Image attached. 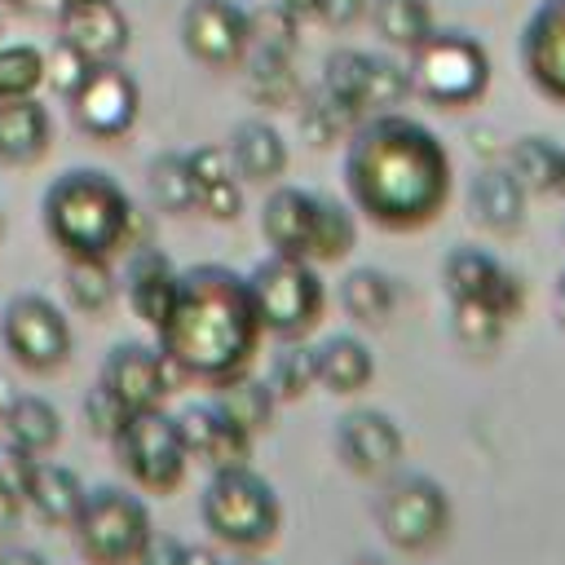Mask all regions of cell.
Wrapping results in <instances>:
<instances>
[{"instance_id":"cell-1","label":"cell","mask_w":565,"mask_h":565,"mask_svg":"<svg viewBox=\"0 0 565 565\" xmlns=\"http://www.w3.org/2000/svg\"><path fill=\"white\" fill-rule=\"evenodd\" d=\"M344 190L380 230H424L450 199V150L441 137L397 110L366 115L344 137Z\"/></svg>"},{"instance_id":"cell-2","label":"cell","mask_w":565,"mask_h":565,"mask_svg":"<svg viewBox=\"0 0 565 565\" xmlns=\"http://www.w3.org/2000/svg\"><path fill=\"white\" fill-rule=\"evenodd\" d=\"M154 335L181 380L216 384L247 371L265 335L247 291V274L216 260L181 269L177 305Z\"/></svg>"},{"instance_id":"cell-3","label":"cell","mask_w":565,"mask_h":565,"mask_svg":"<svg viewBox=\"0 0 565 565\" xmlns=\"http://www.w3.org/2000/svg\"><path fill=\"white\" fill-rule=\"evenodd\" d=\"M44 238L62 260H115L150 243L132 194L106 168H66L40 194Z\"/></svg>"},{"instance_id":"cell-4","label":"cell","mask_w":565,"mask_h":565,"mask_svg":"<svg viewBox=\"0 0 565 565\" xmlns=\"http://www.w3.org/2000/svg\"><path fill=\"white\" fill-rule=\"evenodd\" d=\"M199 521L221 547L252 556L278 539L282 503H278V490L247 463L216 468L199 490Z\"/></svg>"},{"instance_id":"cell-5","label":"cell","mask_w":565,"mask_h":565,"mask_svg":"<svg viewBox=\"0 0 565 565\" xmlns=\"http://www.w3.org/2000/svg\"><path fill=\"white\" fill-rule=\"evenodd\" d=\"M490 49L468 31H433L424 44L411 49L406 79L411 93L437 110L477 106L490 88Z\"/></svg>"},{"instance_id":"cell-6","label":"cell","mask_w":565,"mask_h":565,"mask_svg":"<svg viewBox=\"0 0 565 565\" xmlns=\"http://www.w3.org/2000/svg\"><path fill=\"white\" fill-rule=\"evenodd\" d=\"M71 534L88 565H137L154 534V521H150L146 499L106 481L84 494L71 521Z\"/></svg>"},{"instance_id":"cell-7","label":"cell","mask_w":565,"mask_h":565,"mask_svg":"<svg viewBox=\"0 0 565 565\" xmlns=\"http://www.w3.org/2000/svg\"><path fill=\"white\" fill-rule=\"evenodd\" d=\"M247 291H252L260 331H269L278 340H296V335L313 331L327 309V287L318 278V265L278 256V252H269L265 260H256L247 269Z\"/></svg>"},{"instance_id":"cell-8","label":"cell","mask_w":565,"mask_h":565,"mask_svg":"<svg viewBox=\"0 0 565 565\" xmlns=\"http://www.w3.org/2000/svg\"><path fill=\"white\" fill-rule=\"evenodd\" d=\"M115 463L128 472V481L146 494H172L190 472V450L177 428V415L163 406L128 411L124 424L110 437Z\"/></svg>"},{"instance_id":"cell-9","label":"cell","mask_w":565,"mask_h":565,"mask_svg":"<svg viewBox=\"0 0 565 565\" xmlns=\"http://www.w3.org/2000/svg\"><path fill=\"white\" fill-rule=\"evenodd\" d=\"M375 525L388 547L406 556L428 552L450 534V494L428 472H388L375 499Z\"/></svg>"},{"instance_id":"cell-10","label":"cell","mask_w":565,"mask_h":565,"mask_svg":"<svg viewBox=\"0 0 565 565\" xmlns=\"http://www.w3.org/2000/svg\"><path fill=\"white\" fill-rule=\"evenodd\" d=\"M0 344H4V353H9L22 371L49 375V371H57V366L71 358L75 335H71L66 313H62L49 296H40V291H18V296H9L4 309H0Z\"/></svg>"},{"instance_id":"cell-11","label":"cell","mask_w":565,"mask_h":565,"mask_svg":"<svg viewBox=\"0 0 565 565\" xmlns=\"http://www.w3.org/2000/svg\"><path fill=\"white\" fill-rule=\"evenodd\" d=\"M71 119L93 141H119L141 115V84L124 62H93L79 88L66 97Z\"/></svg>"},{"instance_id":"cell-12","label":"cell","mask_w":565,"mask_h":565,"mask_svg":"<svg viewBox=\"0 0 565 565\" xmlns=\"http://www.w3.org/2000/svg\"><path fill=\"white\" fill-rule=\"evenodd\" d=\"M177 35L185 57L207 71H234L252 49L247 9L234 0H185L177 18Z\"/></svg>"},{"instance_id":"cell-13","label":"cell","mask_w":565,"mask_h":565,"mask_svg":"<svg viewBox=\"0 0 565 565\" xmlns=\"http://www.w3.org/2000/svg\"><path fill=\"white\" fill-rule=\"evenodd\" d=\"M335 459L353 472V477H366V481H380L388 472H397L402 455H406V433L402 424L388 415V411H375V406H353L335 419Z\"/></svg>"},{"instance_id":"cell-14","label":"cell","mask_w":565,"mask_h":565,"mask_svg":"<svg viewBox=\"0 0 565 565\" xmlns=\"http://www.w3.org/2000/svg\"><path fill=\"white\" fill-rule=\"evenodd\" d=\"M177 371L163 358L159 344L146 340H119L106 349L97 384L124 406V411H141V406H163V397L177 388Z\"/></svg>"},{"instance_id":"cell-15","label":"cell","mask_w":565,"mask_h":565,"mask_svg":"<svg viewBox=\"0 0 565 565\" xmlns=\"http://www.w3.org/2000/svg\"><path fill=\"white\" fill-rule=\"evenodd\" d=\"M516 62L539 97L565 106V0H539L516 35Z\"/></svg>"},{"instance_id":"cell-16","label":"cell","mask_w":565,"mask_h":565,"mask_svg":"<svg viewBox=\"0 0 565 565\" xmlns=\"http://www.w3.org/2000/svg\"><path fill=\"white\" fill-rule=\"evenodd\" d=\"M53 18H57V35L75 44L88 62H119L132 40V26L115 0H62Z\"/></svg>"},{"instance_id":"cell-17","label":"cell","mask_w":565,"mask_h":565,"mask_svg":"<svg viewBox=\"0 0 565 565\" xmlns=\"http://www.w3.org/2000/svg\"><path fill=\"white\" fill-rule=\"evenodd\" d=\"M177 428L185 437L190 459L207 463L212 472L216 468H243L247 455H252V433H243L212 397L207 402H185L177 411Z\"/></svg>"},{"instance_id":"cell-18","label":"cell","mask_w":565,"mask_h":565,"mask_svg":"<svg viewBox=\"0 0 565 565\" xmlns=\"http://www.w3.org/2000/svg\"><path fill=\"white\" fill-rule=\"evenodd\" d=\"M177 278L181 269L159 252V243H141L124 252V300L132 318H141L150 331H159L177 305Z\"/></svg>"},{"instance_id":"cell-19","label":"cell","mask_w":565,"mask_h":565,"mask_svg":"<svg viewBox=\"0 0 565 565\" xmlns=\"http://www.w3.org/2000/svg\"><path fill=\"white\" fill-rule=\"evenodd\" d=\"M313 216H318V194L300 185H274L260 203V234L269 252L309 260V238H313Z\"/></svg>"},{"instance_id":"cell-20","label":"cell","mask_w":565,"mask_h":565,"mask_svg":"<svg viewBox=\"0 0 565 565\" xmlns=\"http://www.w3.org/2000/svg\"><path fill=\"white\" fill-rule=\"evenodd\" d=\"M49 150H53L49 106L35 93L0 102V163L4 168H35Z\"/></svg>"},{"instance_id":"cell-21","label":"cell","mask_w":565,"mask_h":565,"mask_svg":"<svg viewBox=\"0 0 565 565\" xmlns=\"http://www.w3.org/2000/svg\"><path fill=\"white\" fill-rule=\"evenodd\" d=\"M230 163L238 172V181H252V185H274L282 172H287V141L274 124L265 119H238L230 128Z\"/></svg>"},{"instance_id":"cell-22","label":"cell","mask_w":565,"mask_h":565,"mask_svg":"<svg viewBox=\"0 0 565 565\" xmlns=\"http://www.w3.org/2000/svg\"><path fill=\"white\" fill-rule=\"evenodd\" d=\"M525 203L530 194L516 185L508 168H486L468 185V216L486 234H516L525 225Z\"/></svg>"},{"instance_id":"cell-23","label":"cell","mask_w":565,"mask_h":565,"mask_svg":"<svg viewBox=\"0 0 565 565\" xmlns=\"http://www.w3.org/2000/svg\"><path fill=\"white\" fill-rule=\"evenodd\" d=\"M313 366H318V388H327L335 397H353V393L371 388V380H375L371 344L358 340L353 331H335V335L318 340L313 344Z\"/></svg>"},{"instance_id":"cell-24","label":"cell","mask_w":565,"mask_h":565,"mask_svg":"<svg viewBox=\"0 0 565 565\" xmlns=\"http://www.w3.org/2000/svg\"><path fill=\"white\" fill-rule=\"evenodd\" d=\"M88 486L75 468L66 463H53V459H40L35 463V477H31V490H26V508L44 521V525H57V530H71L79 503H84Z\"/></svg>"},{"instance_id":"cell-25","label":"cell","mask_w":565,"mask_h":565,"mask_svg":"<svg viewBox=\"0 0 565 565\" xmlns=\"http://www.w3.org/2000/svg\"><path fill=\"white\" fill-rule=\"evenodd\" d=\"M212 388V402L243 428V433H252V437H260V433H269L274 428V415H278V397H274V388L265 384V380H256V375H247V371H238V375H230V380H216V384H207Z\"/></svg>"},{"instance_id":"cell-26","label":"cell","mask_w":565,"mask_h":565,"mask_svg":"<svg viewBox=\"0 0 565 565\" xmlns=\"http://www.w3.org/2000/svg\"><path fill=\"white\" fill-rule=\"evenodd\" d=\"M397 278L380 265H358L340 278V309L362 322V327H380L388 322V313L397 309Z\"/></svg>"},{"instance_id":"cell-27","label":"cell","mask_w":565,"mask_h":565,"mask_svg":"<svg viewBox=\"0 0 565 565\" xmlns=\"http://www.w3.org/2000/svg\"><path fill=\"white\" fill-rule=\"evenodd\" d=\"M0 428H4L9 441L26 446L31 455H49V450L62 441V415H57V406H53L49 397H40V393H18V397H9L4 411H0Z\"/></svg>"},{"instance_id":"cell-28","label":"cell","mask_w":565,"mask_h":565,"mask_svg":"<svg viewBox=\"0 0 565 565\" xmlns=\"http://www.w3.org/2000/svg\"><path fill=\"white\" fill-rule=\"evenodd\" d=\"M243 79H247L252 102H260V106H296V97H300V75H296V57L291 53L247 49Z\"/></svg>"},{"instance_id":"cell-29","label":"cell","mask_w":565,"mask_h":565,"mask_svg":"<svg viewBox=\"0 0 565 565\" xmlns=\"http://www.w3.org/2000/svg\"><path fill=\"white\" fill-rule=\"evenodd\" d=\"M366 13H371L375 35H380L384 44H393V49H406V53H411L415 44H424V40L437 31L428 0H371Z\"/></svg>"},{"instance_id":"cell-30","label":"cell","mask_w":565,"mask_h":565,"mask_svg":"<svg viewBox=\"0 0 565 565\" xmlns=\"http://www.w3.org/2000/svg\"><path fill=\"white\" fill-rule=\"evenodd\" d=\"M561 150L565 146H556L552 137L525 132V137H516L508 146V163L503 168L516 177V185L525 194H552L556 190V172H561Z\"/></svg>"},{"instance_id":"cell-31","label":"cell","mask_w":565,"mask_h":565,"mask_svg":"<svg viewBox=\"0 0 565 565\" xmlns=\"http://www.w3.org/2000/svg\"><path fill=\"white\" fill-rule=\"evenodd\" d=\"M499 260L486 252V247H472V243H455L446 256H441V291L450 300H481L490 291V282L499 278Z\"/></svg>"},{"instance_id":"cell-32","label":"cell","mask_w":565,"mask_h":565,"mask_svg":"<svg viewBox=\"0 0 565 565\" xmlns=\"http://www.w3.org/2000/svg\"><path fill=\"white\" fill-rule=\"evenodd\" d=\"M146 190H150V203L168 216H185L194 212V172H190V159L181 150H163L146 163Z\"/></svg>"},{"instance_id":"cell-33","label":"cell","mask_w":565,"mask_h":565,"mask_svg":"<svg viewBox=\"0 0 565 565\" xmlns=\"http://www.w3.org/2000/svg\"><path fill=\"white\" fill-rule=\"evenodd\" d=\"M296 124H300V137L313 150H327V146L344 141L362 119L353 110H344L340 102H331L322 88H313V93L300 88V97H296Z\"/></svg>"},{"instance_id":"cell-34","label":"cell","mask_w":565,"mask_h":565,"mask_svg":"<svg viewBox=\"0 0 565 565\" xmlns=\"http://www.w3.org/2000/svg\"><path fill=\"white\" fill-rule=\"evenodd\" d=\"M62 291L75 313L102 318L119 300V282L110 274V260H66L62 269Z\"/></svg>"},{"instance_id":"cell-35","label":"cell","mask_w":565,"mask_h":565,"mask_svg":"<svg viewBox=\"0 0 565 565\" xmlns=\"http://www.w3.org/2000/svg\"><path fill=\"white\" fill-rule=\"evenodd\" d=\"M358 243V221L340 199L318 194V216H313V238H309V265H335L353 252Z\"/></svg>"},{"instance_id":"cell-36","label":"cell","mask_w":565,"mask_h":565,"mask_svg":"<svg viewBox=\"0 0 565 565\" xmlns=\"http://www.w3.org/2000/svg\"><path fill=\"white\" fill-rule=\"evenodd\" d=\"M366 62H371V53H362V49H331V53L322 57V79H318V88H322L331 102H340L344 110H353L358 119H362Z\"/></svg>"},{"instance_id":"cell-37","label":"cell","mask_w":565,"mask_h":565,"mask_svg":"<svg viewBox=\"0 0 565 565\" xmlns=\"http://www.w3.org/2000/svg\"><path fill=\"white\" fill-rule=\"evenodd\" d=\"M265 384L274 388L278 406H282V402H300V397H309V393L318 388V366H313V349H309V344H287L282 353H274V362H269V375H265Z\"/></svg>"},{"instance_id":"cell-38","label":"cell","mask_w":565,"mask_h":565,"mask_svg":"<svg viewBox=\"0 0 565 565\" xmlns=\"http://www.w3.org/2000/svg\"><path fill=\"white\" fill-rule=\"evenodd\" d=\"M450 331H455V340H459L463 349L486 353V349H494V344L503 340L508 318L494 313L486 300H450Z\"/></svg>"},{"instance_id":"cell-39","label":"cell","mask_w":565,"mask_h":565,"mask_svg":"<svg viewBox=\"0 0 565 565\" xmlns=\"http://www.w3.org/2000/svg\"><path fill=\"white\" fill-rule=\"evenodd\" d=\"M411 93V79H406V66L384 57V53H371L366 62V84H362V119L366 115H380V110H397Z\"/></svg>"},{"instance_id":"cell-40","label":"cell","mask_w":565,"mask_h":565,"mask_svg":"<svg viewBox=\"0 0 565 565\" xmlns=\"http://www.w3.org/2000/svg\"><path fill=\"white\" fill-rule=\"evenodd\" d=\"M44 88V49L40 44H0V102L31 97Z\"/></svg>"},{"instance_id":"cell-41","label":"cell","mask_w":565,"mask_h":565,"mask_svg":"<svg viewBox=\"0 0 565 565\" xmlns=\"http://www.w3.org/2000/svg\"><path fill=\"white\" fill-rule=\"evenodd\" d=\"M247 35H252V49H274V53H291L296 57L300 18L291 9H282L278 0H269V4L247 9Z\"/></svg>"},{"instance_id":"cell-42","label":"cell","mask_w":565,"mask_h":565,"mask_svg":"<svg viewBox=\"0 0 565 565\" xmlns=\"http://www.w3.org/2000/svg\"><path fill=\"white\" fill-rule=\"evenodd\" d=\"M88 57L75 49V44H66L62 35L53 40V49H44V84L57 93V97H71L75 88H79V79L88 75Z\"/></svg>"},{"instance_id":"cell-43","label":"cell","mask_w":565,"mask_h":565,"mask_svg":"<svg viewBox=\"0 0 565 565\" xmlns=\"http://www.w3.org/2000/svg\"><path fill=\"white\" fill-rule=\"evenodd\" d=\"M194 207L212 221H238L243 212V181L238 177H221V181H203L194 194Z\"/></svg>"},{"instance_id":"cell-44","label":"cell","mask_w":565,"mask_h":565,"mask_svg":"<svg viewBox=\"0 0 565 565\" xmlns=\"http://www.w3.org/2000/svg\"><path fill=\"white\" fill-rule=\"evenodd\" d=\"M35 463H40V455H31L26 446H18V441H0V490H9V494H18L22 503H26V490H31V477H35Z\"/></svg>"},{"instance_id":"cell-45","label":"cell","mask_w":565,"mask_h":565,"mask_svg":"<svg viewBox=\"0 0 565 565\" xmlns=\"http://www.w3.org/2000/svg\"><path fill=\"white\" fill-rule=\"evenodd\" d=\"M124 415H128V411H124V406H119L102 384H93V388H88V397H84V424H88V433H93V437L110 441V437H115V428L124 424Z\"/></svg>"},{"instance_id":"cell-46","label":"cell","mask_w":565,"mask_h":565,"mask_svg":"<svg viewBox=\"0 0 565 565\" xmlns=\"http://www.w3.org/2000/svg\"><path fill=\"white\" fill-rule=\"evenodd\" d=\"M494 313H503L508 322L512 318H521V309H525V282H521V274H512V269H499V278L490 282V291L481 296Z\"/></svg>"},{"instance_id":"cell-47","label":"cell","mask_w":565,"mask_h":565,"mask_svg":"<svg viewBox=\"0 0 565 565\" xmlns=\"http://www.w3.org/2000/svg\"><path fill=\"white\" fill-rule=\"evenodd\" d=\"M366 4L371 0H318V18L327 26H335V31H344V26H353V22L366 18Z\"/></svg>"},{"instance_id":"cell-48","label":"cell","mask_w":565,"mask_h":565,"mask_svg":"<svg viewBox=\"0 0 565 565\" xmlns=\"http://www.w3.org/2000/svg\"><path fill=\"white\" fill-rule=\"evenodd\" d=\"M137 565H181V539H177V534H159V530H154Z\"/></svg>"},{"instance_id":"cell-49","label":"cell","mask_w":565,"mask_h":565,"mask_svg":"<svg viewBox=\"0 0 565 565\" xmlns=\"http://www.w3.org/2000/svg\"><path fill=\"white\" fill-rule=\"evenodd\" d=\"M181 565H225L207 543H181Z\"/></svg>"},{"instance_id":"cell-50","label":"cell","mask_w":565,"mask_h":565,"mask_svg":"<svg viewBox=\"0 0 565 565\" xmlns=\"http://www.w3.org/2000/svg\"><path fill=\"white\" fill-rule=\"evenodd\" d=\"M0 565H49V561L35 547H9V552H0Z\"/></svg>"},{"instance_id":"cell-51","label":"cell","mask_w":565,"mask_h":565,"mask_svg":"<svg viewBox=\"0 0 565 565\" xmlns=\"http://www.w3.org/2000/svg\"><path fill=\"white\" fill-rule=\"evenodd\" d=\"M26 512V503L18 499V494H9V490H0V530L9 525V521H18Z\"/></svg>"},{"instance_id":"cell-52","label":"cell","mask_w":565,"mask_h":565,"mask_svg":"<svg viewBox=\"0 0 565 565\" xmlns=\"http://www.w3.org/2000/svg\"><path fill=\"white\" fill-rule=\"evenodd\" d=\"M278 4H282V9H291L300 22H305V18H318V0H278Z\"/></svg>"},{"instance_id":"cell-53","label":"cell","mask_w":565,"mask_h":565,"mask_svg":"<svg viewBox=\"0 0 565 565\" xmlns=\"http://www.w3.org/2000/svg\"><path fill=\"white\" fill-rule=\"evenodd\" d=\"M556 309H561V318H565V269L556 274Z\"/></svg>"},{"instance_id":"cell-54","label":"cell","mask_w":565,"mask_h":565,"mask_svg":"<svg viewBox=\"0 0 565 565\" xmlns=\"http://www.w3.org/2000/svg\"><path fill=\"white\" fill-rule=\"evenodd\" d=\"M552 194L565 199V150H561V172H556V190H552Z\"/></svg>"},{"instance_id":"cell-55","label":"cell","mask_w":565,"mask_h":565,"mask_svg":"<svg viewBox=\"0 0 565 565\" xmlns=\"http://www.w3.org/2000/svg\"><path fill=\"white\" fill-rule=\"evenodd\" d=\"M353 565H388V561H384V556H358Z\"/></svg>"},{"instance_id":"cell-56","label":"cell","mask_w":565,"mask_h":565,"mask_svg":"<svg viewBox=\"0 0 565 565\" xmlns=\"http://www.w3.org/2000/svg\"><path fill=\"white\" fill-rule=\"evenodd\" d=\"M234 565H265V561H234Z\"/></svg>"},{"instance_id":"cell-57","label":"cell","mask_w":565,"mask_h":565,"mask_svg":"<svg viewBox=\"0 0 565 565\" xmlns=\"http://www.w3.org/2000/svg\"><path fill=\"white\" fill-rule=\"evenodd\" d=\"M0 4H13V9H18V4H22V0H0Z\"/></svg>"},{"instance_id":"cell-58","label":"cell","mask_w":565,"mask_h":565,"mask_svg":"<svg viewBox=\"0 0 565 565\" xmlns=\"http://www.w3.org/2000/svg\"><path fill=\"white\" fill-rule=\"evenodd\" d=\"M0 35H4V18H0Z\"/></svg>"},{"instance_id":"cell-59","label":"cell","mask_w":565,"mask_h":565,"mask_svg":"<svg viewBox=\"0 0 565 565\" xmlns=\"http://www.w3.org/2000/svg\"><path fill=\"white\" fill-rule=\"evenodd\" d=\"M0 411H4V397H0Z\"/></svg>"},{"instance_id":"cell-60","label":"cell","mask_w":565,"mask_h":565,"mask_svg":"<svg viewBox=\"0 0 565 565\" xmlns=\"http://www.w3.org/2000/svg\"><path fill=\"white\" fill-rule=\"evenodd\" d=\"M0 225H4V221H0Z\"/></svg>"}]
</instances>
